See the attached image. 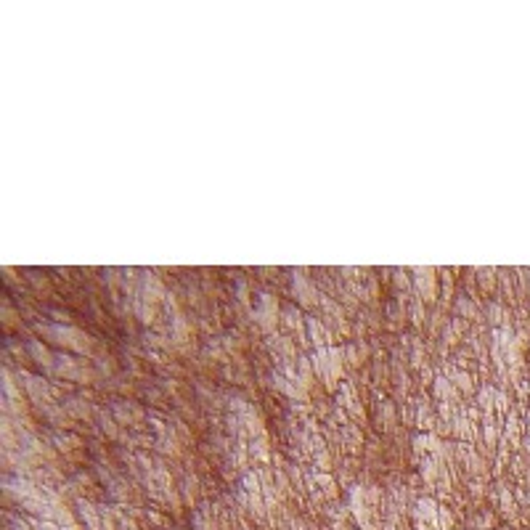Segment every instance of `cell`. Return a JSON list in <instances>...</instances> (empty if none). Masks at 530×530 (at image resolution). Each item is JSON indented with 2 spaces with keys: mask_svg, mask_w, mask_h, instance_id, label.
Segmentation results:
<instances>
[{
  "mask_svg": "<svg viewBox=\"0 0 530 530\" xmlns=\"http://www.w3.org/2000/svg\"><path fill=\"white\" fill-rule=\"evenodd\" d=\"M40 334L48 337L53 345L66 348V350H77V353H88L93 348V340L75 327H40Z\"/></svg>",
  "mask_w": 530,
  "mask_h": 530,
  "instance_id": "6da1fadb",
  "label": "cell"
},
{
  "mask_svg": "<svg viewBox=\"0 0 530 530\" xmlns=\"http://www.w3.org/2000/svg\"><path fill=\"white\" fill-rule=\"evenodd\" d=\"M53 371L56 377L72 379V382H90L93 379V371L85 361H77V358H69V355H56L53 358V366L48 368Z\"/></svg>",
  "mask_w": 530,
  "mask_h": 530,
  "instance_id": "7a4b0ae2",
  "label": "cell"
}]
</instances>
